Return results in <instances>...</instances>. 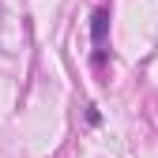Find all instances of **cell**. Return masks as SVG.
Masks as SVG:
<instances>
[{
	"mask_svg": "<svg viewBox=\"0 0 158 158\" xmlns=\"http://www.w3.org/2000/svg\"><path fill=\"white\" fill-rule=\"evenodd\" d=\"M90 42H94V64L102 68L106 64V45H109V8L102 4V8H94L90 11Z\"/></svg>",
	"mask_w": 158,
	"mask_h": 158,
	"instance_id": "1",
	"label": "cell"
},
{
	"mask_svg": "<svg viewBox=\"0 0 158 158\" xmlns=\"http://www.w3.org/2000/svg\"><path fill=\"white\" fill-rule=\"evenodd\" d=\"M98 121H102V113H98V106L90 102V106H87V124H98Z\"/></svg>",
	"mask_w": 158,
	"mask_h": 158,
	"instance_id": "2",
	"label": "cell"
}]
</instances>
